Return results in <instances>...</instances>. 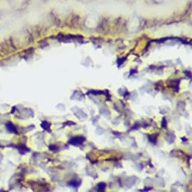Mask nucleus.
<instances>
[{"instance_id":"1","label":"nucleus","mask_w":192,"mask_h":192,"mask_svg":"<svg viewBox=\"0 0 192 192\" xmlns=\"http://www.w3.org/2000/svg\"><path fill=\"white\" fill-rule=\"evenodd\" d=\"M85 141V138L83 137H75L72 139L71 140V143L75 144V145H78V144H81L83 142Z\"/></svg>"}]
</instances>
